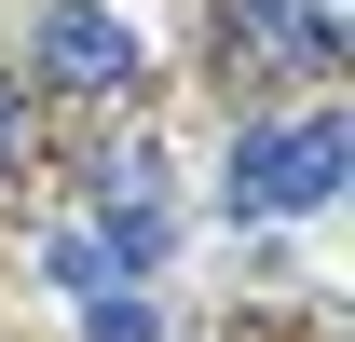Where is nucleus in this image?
I'll use <instances>...</instances> for the list:
<instances>
[{
    "instance_id": "obj_1",
    "label": "nucleus",
    "mask_w": 355,
    "mask_h": 342,
    "mask_svg": "<svg viewBox=\"0 0 355 342\" xmlns=\"http://www.w3.org/2000/svg\"><path fill=\"white\" fill-rule=\"evenodd\" d=\"M342 178H355L342 110H301V124H246V137H232L219 206L232 219H314V206H342Z\"/></svg>"
},
{
    "instance_id": "obj_2",
    "label": "nucleus",
    "mask_w": 355,
    "mask_h": 342,
    "mask_svg": "<svg viewBox=\"0 0 355 342\" xmlns=\"http://www.w3.org/2000/svg\"><path fill=\"white\" fill-rule=\"evenodd\" d=\"M42 83L55 96H137L150 83V55L110 0H42Z\"/></svg>"
},
{
    "instance_id": "obj_3",
    "label": "nucleus",
    "mask_w": 355,
    "mask_h": 342,
    "mask_svg": "<svg viewBox=\"0 0 355 342\" xmlns=\"http://www.w3.org/2000/svg\"><path fill=\"white\" fill-rule=\"evenodd\" d=\"M219 28H232V55H246V69H287V83H314V69H328V42L301 28V0H232Z\"/></svg>"
},
{
    "instance_id": "obj_4",
    "label": "nucleus",
    "mask_w": 355,
    "mask_h": 342,
    "mask_svg": "<svg viewBox=\"0 0 355 342\" xmlns=\"http://www.w3.org/2000/svg\"><path fill=\"white\" fill-rule=\"evenodd\" d=\"M83 342H164L150 274H96V288H83Z\"/></svg>"
},
{
    "instance_id": "obj_5",
    "label": "nucleus",
    "mask_w": 355,
    "mask_h": 342,
    "mask_svg": "<svg viewBox=\"0 0 355 342\" xmlns=\"http://www.w3.org/2000/svg\"><path fill=\"white\" fill-rule=\"evenodd\" d=\"M28 165V83H14V69H0V178Z\"/></svg>"
}]
</instances>
